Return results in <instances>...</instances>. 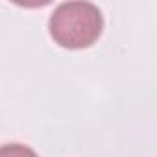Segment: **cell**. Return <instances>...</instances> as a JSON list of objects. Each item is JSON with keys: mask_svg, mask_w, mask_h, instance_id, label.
Listing matches in <instances>:
<instances>
[{"mask_svg": "<svg viewBox=\"0 0 157 157\" xmlns=\"http://www.w3.org/2000/svg\"><path fill=\"white\" fill-rule=\"evenodd\" d=\"M0 157H39V155L24 144L11 142V144L0 146Z\"/></svg>", "mask_w": 157, "mask_h": 157, "instance_id": "cell-2", "label": "cell"}, {"mask_svg": "<svg viewBox=\"0 0 157 157\" xmlns=\"http://www.w3.org/2000/svg\"><path fill=\"white\" fill-rule=\"evenodd\" d=\"M104 19L100 10L91 2L61 4L50 17L48 30L52 39L70 50H80L94 44L102 35Z\"/></svg>", "mask_w": 157, "mask_h": 157, "instance_id": "cell-1", "label": "cell"}]
</instances>
